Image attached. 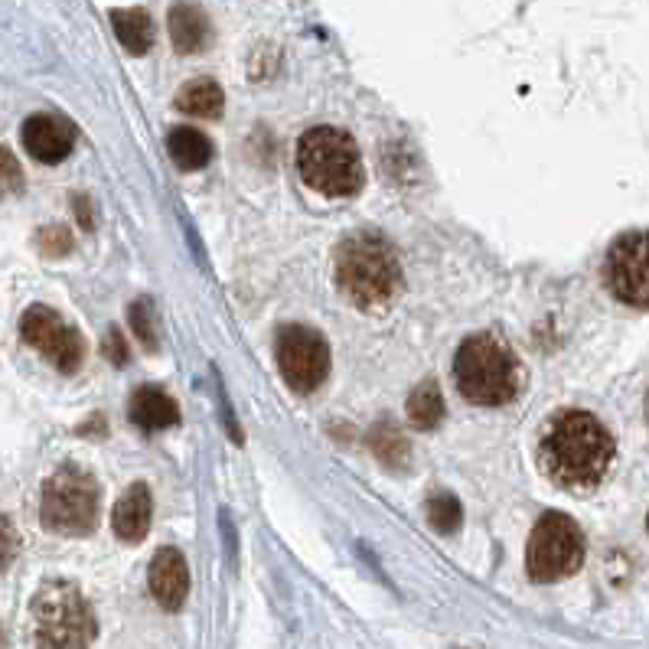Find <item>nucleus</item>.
Here are the masks:
<instances>
[{"label":"nucleus","instance_id":"obj_22","mask_svg":"<svg viewBox=\"0 0 649 649\" xmlns=\"http://www.w3.org/2000/svg\"><path fill=\"white\" fill-rule=\"evenodd\" d=\"M372 451L385 461L388 466L402 464L405 458H408V444H405V438L395 431V428H388V425H382L375 435H372Z\"/></svg>","mask_w":649,"mask_h":649},{"label":"nucleus","instance_id":"obj_26","mask_svg":"<svg viewBox=\"0 0 649 649\" xmlns=\"http://www.w3.org/2000/svg\"><path fill=\"white\" fill-rule=\"evenodd\" d=\"M101 353H105V360H111L114 366H124V363H128V343H124V337H121L118 330H108V337H105V343H101Z\"/></svg>","mask_w":649,"mask_h":649},{"label":"nucleus","instance_id":"obj_15","mask_svg":"<svg viewBox=\"0 0 649 649\" xmlns=\"http://www.w3.org/2000/svg\"><path fill=\"white\" fill-rule=\"evenodd\" d=\"M170 40L180 53H199L209 40V20L196 3H177L170 10Z\"/></svg>","mask_w":649,"mask_h":649},{"label":"nucleus","instance_id":"obj_12","mask_svg":"<svg viewBox=\"0 0 649 649\" xmlns=\"http://www.w3.org/2000/svg\"><path fill=\"white\" fill-rule=\"evenodd\" d=\"M151 594L164 610H180L189 594V568L177 549H161L151 561Z\"/></svg>","mask_w":649,"mask_h":649},{"label":"nucleus","instance_id":"obj_2","mask_svg":"<svg viewBox=\"0 0 649 649\" xmlns=\"http://www.w3.org/2000/svg\"><path fill=\"white\" fill-rule=\"evenodd\" d=\"M337 284L360 310H385L402 294L398 252L378 232H353L337 249Z\"/></svg>","mask_w":649,"mask_h":649},{"label":"nucleus","instance_id":"obj_9","mask_svg":"<svg viewBox=\"0 0 649 649\" xmlns=\"http://www.w3.org/2000/svg\"><path fill=\"white\" fill-rule=\"evenodd\" d=\"M278 366L284 382L307 395L320 388L330 372V346L310 327H284L278 333Z\"/></svg>","mask_w":649,"mask_h":649},{"label":"nucleus","instance_id":"obj_16","mask_svg":"<svg viewBox=\"0 0 649 649\" xmlns=\"http://www.w3.org/2000/svg\"><path fill=\"white\" fill-rule=\"evenodd\" d=\"M111 26L121 40V46L128 53H147L154 46V20L147 16V10L141 7H124V10H111Z\"/></svg>","mask_w":649,"mask_h":649},{"label":"nucleus","instance_id":"obj_13","mask_svg":"<svg viewBox=\"0 0 649 649\" xmlns=\"http://www.w3.org/2000/svg\"><path fill=\"white\" fill-rule=\"evenodd\" d=\"M151 513H154V499L151 490L144 483H134L121 493V499L114 503L111 513V529L121 542H141L151 529Z\"/></svg>","mask_w":649,"mask_h":649},{"label":"nucleus","instance_id":"obj_1","mask_svg":"<svg viewBox=\"0 0 649 649\" xmlns=\"http://www.w3.org/2000/svg\"><path fill=\"white\" fill-rule=\"evenodd\" d=\"M614 438L591 411H561L546 428L539 461L564 490H594L614 464Z\"/></svg>","mask_w":649,"mask_h":649},{"label":"nucleus","instance_id":"obj_3","mask_svg":"<svg viewBox=\"0 0 649 649\" xmlns=\"http://www.w3.org/2000/svg\"><path fill=\"white\" fill-rule=\"evenodd\" d=\"M454 378L466 402L506 405L519 388V363L506 340L493 333H476L461 343L454 356Z\"/></svg>","mask_w":649,"mask_h":649},{"label":"nucleus","instance_id":"obj_7","mask_svg":"<svg viewBox=\"0 0 649 649\" xmlns=\"http://www.w3.org/2000/svg\"><path fill=\"white\" fill-rule=\"evenodd\" d=\"M584 561V536L578 529L574 519H568L564 513H549L539 519V526L532 529L529 539V552H526V568L529 578L539 584H552L568 574H574Z\"/></svg>","mask_w":649,"mask_h":649},{"label":"nucleus","instance_id":"obj_8","mask_svg":"<svg viewBox=\"0 0 649 649\" xmlns=\"http://www.w3.org/2000/svg\"><path fill=\"white\" fill-rule=\"evenodd\" d=\"M20 337L26 346L40 350L59 372H76L86 360V343L76 327H69L56 310L36 304L20 317Z\"/></svg>","mask_w":649,"mask_h":649},{"label":"nucleus","instance_id":"obj_29","mask_svg":"<svg viewBox=\"0 0 649 649\" xmlns=\"http://www.w3.org/2000/svg\"><path fill=\"white\" fill-rule=\"evenodd\" d=\"M647 529H649V516H647Z\"/></svg>","mask_w":649,"mask_h":649},{"label":"nucleus","instance_id":"obj_19","mask_svg":"<svg viewBox=\"0 0 649 649\" xmlns=\"http://www.w3.org/2000/svg\"><path fill=\"white\" fill-rule=\"evenodd\" d=\"M408 418L415 428H438L444 418V395L438 388V382H421L411 395H408Z\"/></svg>","mask_w":649,"mask_h":649},{"label":"nucleus","instance_id":"obj_10","mask_svg":"<svg viewBox=\"0 0 649 649\" xmlns=\"http://www.w3.org/2000/svg\"><path fill=\"white\" fill-rule=\"evenodd\" d=\"M604 278L624 304L649 307V232H627L610 245Z\"/></svg>","mask_w":649,"mask_h":649},{"label":"nucleus","instance_id":"obj_28","mask_svg":"<svg viewBox=\"0 0 649 649\" xmlns=\"http://www.w3.org/2000/svg\"><path fill=\"white\" fill-rule=\"evenodd\" d=\"M3 644H7V640H3V634H0V649H3Z\"/></svg>","mask_w":649,"mask_h":649},{"label":"nucleus","instance_id":"obj_23","mask_svg":"<svg viewBox=\"0 0 649 649\" xmlns=\"http://www.w3.org/2000/svg\"><path fill=\"white\" fill-rule=\"evenodd\" d=\"M36 245H40V252H43L46 258H63V255L73 252V235H69L63 226H50V229L40 232Z\"/></svg>","mask_w":649,"mask_h":649},{"label":"nucleus","instance_id":"obj_25","mask_svg":"<svg viewBox=\"0 0 649 649\" xmlns=\"http://www.w3.org/2000/svg\"><path fill=\"white\" fill-rule=\"evenodd\" d=\"M13 558H16V532H13L10 519L0 516V574L13 564Z\"/></svg>","mask_w":649,"mask_h":649},{"label":"nucleus","instance_id":"obj_11","mask_svg":"<svg viewBox=\"0 0 649 649\" xmlns=\"http://www.w3.org/2000/svg\"><path fill=\"white\" fill-rule=\"evenodd\" d=\"M23 147L40 164H59L76 147V128L56 114H33L23 124Z\"/></svg>","mask_w":649,"mask_h":649},{"label":"nucleus","instance_id":"obj_21","mask_svg":"<svg viewBox=\"0 0 649 649\" xmlns=\"http://www.w3.org/2000/svg\"><path fill=\"white\" fill-rule=\"evenodd\" d=\"M128 317H131V330H134V337L141 340V346H144L147 353H154V350H157V323H154V304H151V297L134 300V304L128 307Z\"/></svg>","mask_w":649,"mask_h":649},{"label":"nucleus","instance_id":"obj_20","mask_svg":"<svg viewBox=\"0 0 649 649\" xmlns=\"http://www.w3.org/2000/svg\"><path fill=\"white\" fill-rule=\"evenodd\" d=\"M461 519H464L461 503H458L451 493H435V496L428 499V522H431L441 536L458 532V529H461Z\"/></svg>","mask_w":649,"mask_h":649},{"label":"nucleus","instance_id":"obj_17","mask_svg":"<svg viewBox=\"0 0 649 649\" xmlns=\"http://www.w3.org/2000/svg\"><path fill=\"white\" fill-rule=\"evenodd\" d=\"M167 151L180 170H199L212 161V141L196 128H177L167 138Z\"/></svg>","mask_w":649,"mask_h":649},{"label":"nucleus","instance_id":"obj_24","mask_svg":"<svg viewBox=\"0 0 649 649\" xmlns=\"http://www.w3.org/2000/svg\"><path fill=\"white\" fill-rule=\"evenodd\" d=\"M20 189H23V170H20L16 157L7 147H0V199L13 196Z\"/></svg>","mask_w":649,"mask_h":649},{"label":"nucleus","instance_id":"obj_18","mask_svg":"<svg viewBox=\"0 0 649 649\" xmlns=\"http://www.w3.org/2000/svg\"><path fill=\"white\" fill-rule=\"evenodd\" d=\"M222 105H226V95H222V89L212 79L189 82L177 95V108L186 111V114H193V118H219L222 114Z\"/></svg>","mask_w":649,"mask_h":649},{"label":"nucleus","instance_id":"obj_27","mask_svg":"<svg viewBox=\"0 0 649 649\" xmlns=\"http://www.w3.org/2000/svg\"><path fill=\"white\" fill-rule=\"evenodd\" d=\"M76 212H79V222L86 226V229H92V212H89V199H76Z\"/></svg>","mask_w":649,"mask_h":649},{"label":"nucleus","instance_id":"obj_14","mask_svg":"<svg viewBox=\"0 0 649 649\" xmlns=\"http://www.w3.org/2000/svg\"><path fill=\"white\" fill-rule=\"evenodd\" d=\"M128 411H131V421L138 428H144V431H164V428H174L180 421L177 402L167 392L154 388V385L138 388L131 395V408Z\"/></svg>","mask_w":649,"mask_h":649},{"label":"nucleus","instance_id":"obj_5","mask_svg":"<svg viewBox=\"0 0 649 649\" xmlns=\"http://www.w3.org/2000/svg\"><path fill=\"white\" fill-rule=\"evenodd\" d=\"M30 614L43 649H89L98 634L92 607L73 581H46L36 591Z\"/></svg>","mask_w":649,"mask_h":649},{"label":"nucleus","instance_id":"obj_4","mask_svg":"<svg viewBox=\"0 0 649 649\" xmlns=\"http://www.w3.org/2000/svg\"><path fill=\"white\" fill-rule=\"evenodd\" d=\"M304 184L323 196H353L363 186V157L356 141L340 128H310L297 144Z\"/></svg>","mask_w":649,"mask_h":649},{"label":"nucleus","instance_id":"obj_30","mask_svg":"<svg viewBox=\"0 0 649 649\" xmlns=\"http://www.w3.org/2000/svg\"><path fill=\"white\" fill-rule=\"evenodd\" d=\"M647 405H649V398H647Z\"/></svg>","mask_w":649,"mask_h":649},{"label":"nucleus","instance_id":"obj_6","mask_svg":"<svg viewBox=\"0 0 649 649\" xmlns=\"http://www.w3.org/2000/svg\"><path fill=\"white\" fill-rule=\"evenodd\" d=\"M40 519L59 536H89L98 522V483L89 470L76 464L59 466L43 483Z\"/></svg>","mask_w":649,"mask_h":649}]
</instances>
